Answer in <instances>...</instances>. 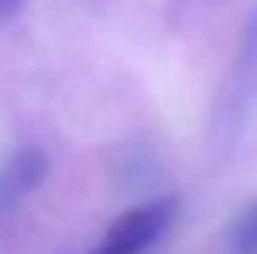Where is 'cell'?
<instances>
[{
  "instance_id": "3",
  "label": "cell",
  "mask_w": 257,
  "mask_h": 254,
  "mask_svg": "<svg viewBox=\"0 0 257 254\" xmlns=\"http://www.w3.org/2000/svg\"><path fill=\"white\" fill-rule=\"evenodd\" d=\"M228 254H257V202H251L228 228Z\"/></svg>"
},
{
  "instance_id": "1",
  "label": "cell",
  "mask_w": 257,
  "mask_h": 254,
  "mask_svg": "<svg viewBox=\"0 0 257 254\" xmlns=\"http://www.w3.org/2000/svg\"><path fill=\"white\" fill-rule=\"evenodd\" d=\"M173 215H176V199L173 196L134 205L124 215L114 218L111 228L104 231V238L98 241V248L91 254H140V251H147L170 228Z\"/></svg>"
},
{
  "instance_id": "2",
  "label": "cell",
  "mask_w": 257,
  "mask_h": 254,
  "mask_svg": "<svg viewBox=\"0 0 257 254\" xmlns=\"http://www.w3.org/2000/svg\"><path fill=\"white\" fill-rule=\"evenodd\" d=\"M49 173V157L39 147H23L7 160L4 173H0V205H10L33 192Z\"/></svg>"
}]
</instances>
